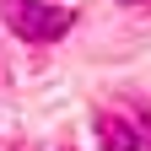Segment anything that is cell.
Returning <instances> with one entry per match:
<instances>
[{
    "mask_svg": "<svg viewBox=\"0 0 151 151\" xmlns=\"http://www.w3.org/2000/svg\"><path fill=\"white\" fill-rule=\"evenodd\" d=\"M6 6V22L16 38H27V43H54V38L70 32V11H54L43 0H0Z\"/></svg>",
    "mask_w": 151,
    "mask_h": 151,
    "instance_id": "cell-1",
    "label": "cell"
},
{
    "mask_svg": "<svg viewBox=\"0 0 151 151\" xmlns=\"http://www.w3.org/2000/svg\"><path fill=\"white\" fill-rule=\"evenodd\" d=\"M97 146L103 151H140V135L113 113H97Z\"/></svg>",
    "mask_w": 151,
    "mask_h": 151,
    "instance_id": "cell-2",
    "label": "cell"
},
{
    "mask_svg": "<svg viewBox=\"0 0 151 151\" xmlns=\"http://www.w3.org/2000/svg\"><path fill=\"white\" fill-rule=\"evenodd\" d=\"M124 6H151V0H124Z\"/></svg>",
    "mask_w": 151,
    "mask_h": 151,
    "instance_id": "cell-3",
    "label": "cell"
}]
</instances>
